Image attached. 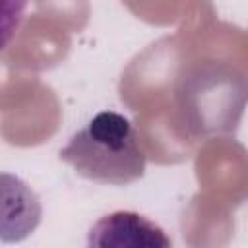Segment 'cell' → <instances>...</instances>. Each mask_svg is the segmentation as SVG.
<instances>
[{"instance_id":"6da1fadb","label":"cell","mask_w":248,"mask_h":248,"mask_svg":"<svg viewBox=\"0 0 248 248\" xmlns=\"http://www.w3.org/2000/svg\"><path fill=\"white\" fill-rule=\"evenodd\" d=\"M79 176L124 186L143 176L145 153L134 124L114 110L95 114L58 153Z\"/></svg>"},{"instance_id":"7a4b0ae2","label":"cell","mask_w":248,"mask_h":248,"mask_svg":"<svg viewBox=\"0 0 248 248\" xmlns=\"http://www.w3.org/2000/svg\"><path fill=\"white\" fill-rule=\"evenodd\" d=\"M87 246L99 248H170L172 240L151 219L136 211H112L101 217L87 236Z\"/></svg>"},{"instance_id":"3957f363","label":"cell","mask_w":248,"mask_h":248,"mask_svg":"<svg viewBox=\"0 0 248 248\" xmlns=\"http://www.w3.org/2000/svg\"><path fill=\"white\" fill-rule=\"evenodd\" d=\"M43 217L37 192L19 176L0 172V240L21 242L35 232Z\"/></svg>"},{"instance_id":"277c9868","label":"cell","mask_w":248,"mask_h":248,"mask_svg":"<svg viewBox=\"0 0 248 248\" xmlns=\"http://www.w3.org/2000/svg\"><path fill=\"white\" fill-rule=\"evenodd\" d=\"M27 0H0V50H4L16 37L23 16Z\"/></svg>"}]
</instances>
